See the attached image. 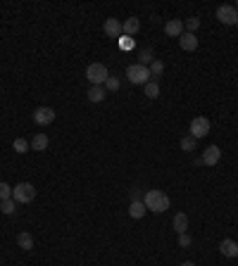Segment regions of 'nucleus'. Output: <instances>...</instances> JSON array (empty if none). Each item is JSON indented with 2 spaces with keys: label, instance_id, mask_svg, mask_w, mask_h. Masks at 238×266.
<instances>
[{
  "label": "nucleus",
  "instance_id": "1",
  "mask_svg": "<svg viewBox=\"0 0 238 266\" xmlns=\"http://www.w3.org/2000/svg\"><path fill=\"white\" fill-rule=\"evenodd\" d=\"M143 204H146L148 212L164 214L169 209V195L164 190H148L146 198H143Z\"/></svg>",
  "mask_w": 238,
  "mask_h": 266
},
{
  "label": "nucleus",
  "instance_id": "2",
  "mask_svg": "<svg viewBox=\"0 0 238 266\" xmlns=\"http://www.w3.org/2000/svg\"><path fill=\"white\" fill-rule=\"evenodd\" d=\"M126 79L131 81L133 86H146L148 81H153V76H150V69L143 65H129L126 66Z\"/></svg>",
  "mask_w": 238,
  "mask_h": 266
},
{
  "label": "nucleus",
  "instance_id": "3",
  "mask_svg": "<svg viewBox=\"0 0 238 266\" xmlns=\"http://www.w3.org/2000/svg\"><path fill=\"white\" fill-rule=\"evenodd\" d=\"M86 79L91 81V86H105V81L110 79V71L103 62H93L86 69Z\"/></svg>",
  "mask_w": 238,
  "mask_h": 266
},
{
  "label": "nucleus",
  "instance_id": "4",
  "mask_svg": "<svg viewBox=\"0 0 238 266\" xmlns=\"http://www.w3.org/2000/svg\"><path fill=\"white\" fill-rule=\"evenodd\" d=\"M34 198H36V188L31 186V183H17V186L12 188V200L17 202V204H29V202H34Z\"/></svg>",
  "mask_w": 238,
  "mask_h": 266
},
{
  "label": "nucleus",
  "instance_id": "5",
  "mask_svg": "<svg viewBox=\"0 0 238 266\" xmlns=\"http://www.w3.org/2000/svg\"><path fill=\"white\" fill-rule=\"evenodd\" d=\"M210 129H212V124L207 117H196V119L191 121V135L196 138V140H200V138H205V135H210Z\"/></svg>",
  "mask_w": 238,
  "mask_h": 266
},
{
  "label": "nucleus",
  "instance_id": "6",
  "mask_svg": "<svg viewBox=\"0 0 238 266\" xmlns=\"http://www.w3.org/2000/svg\"><path fill=\"white\" fill-rule=\"evenodd\" d=\"M217 19L226 27H236L238 24V10L234 5H219L217 7Z\"/></svg>",
  "mask_w": 238,
  "mask_h": 266
},
{
  "label": "nucleus",
  "instance_id": "7",
  "mask_svg": "<svg viewBox=\"0 0 238 266\" xmlns=\"http://www.w3.org/2000/svg\"><path fill=\"white\" fill-rule=\"evenodd\" d=\"M34 121L39 126H50L55 121V109L53 107H36L34 109Z\"/></svg>",
  "mask_w": 238,
  "mask_h": 266
},
{
  "label": "nucleus",
  "instance_id": "8",
  "mask_svg": "<svg viewBox=\"0 0 238 266\" xmlns=\"http://www.w3.org/2000/svg\"><path fill=\"white\" fill-rule=\"evenodd\" d=\"M103 31H105L107 38H119L124 31H121V22L119 19H115V17H107L105 24H103Z\"/></svg>",
  "mask_w": 238,
  "mask_h": 266
},
{
  "label": "nucleus",
  "instance_id": "9",
  "mask_svg": "<svg viewBox=\"0 0 238 266\" xmlns=\"http://www.w3.org/2000/svg\"><path fill=\"white\" fill-rule=\"evenodd\" d=\"M164 33H167L169 38H181V33H184V22H181V19H169V22L164 24Z\"/></svg>",
  "mask_w": 238,
  "mask_h": 266
},
{
  "label": "nucleus",
  "instance_id": "10",
  "mask_svg": "<svg viewBox=\"0 0 238 266\" xmlns=\"http://www.w3.org/2000/svg\"><path fill=\"white\" fill-rule=\"evenodd\" d=\"M179 45H181V50H186V53L198 50V38H196V33H188V31H184V33H181V38H179Z\"/></svg>",
  "mask_w": 238,
  "mask_h": 266
},
{
  "label": "nucleus",
  "instance_id": "11",
  "mask_svg": "<svg viewBox=\"0 0 238 266\" xmlns=\"http://www.w3.org/2000/svg\"><path fill=\"white\" fill-rule=\"evenodd\" d=\"M121 31H124V36H136L138 31H141V19L138 17H129L126 22H121Z\"/></svg>",
  "mask_w": 238,
  "mask_h": 266
},
{
  "label": "nucleus",
  "instance_id": "12",
  "mask_svg": "<svg viewBox=\"0 0 238 266\" xmlns=\"http://www.w3.org/2000/svg\"><path fill=\"white\" fill-rule=\"evenodd\" d=\"M219 160H222V150H219L217 145H210L205 152H202V162H205L207 166H214Z\"/></svg>",
  "mask_w": 238,
  "mask_h": 266
},
{
  "label": "nucleus",
  "instance_id": "13",
  "mask_svg": "<svg viewBox=\"0 0 238 266\" xmlns=\"http://www.w3.org/2000/svg\"><path fill=\"white\" fill-rule=\"evenodd\" d=\"M219 252L224 254V257H238V242L236 240H231V238H226V240H222L219 242Z\"/></svg>",
  "mask_w": 238,
  "mask_h": 266
},
{
  "label": "nucleus",
  "instance_id": "14",
  "mask_svg": "<svg viewBox=\"0 0 238 266\" xmlns=\"http://www.w3.org/2000/svg\"><path fill=\"white\" fill-rule=\"evenodd\" d=\"M172 226H174V231H176L179 235H181V233H186V231H188V216H186L184 212H179L176 216H174Z\"/></svg>",
  "mask_w": 238,
  "mask_h": 266
},
{
  "label": "nucleus",
  "instance_id": "15",
  "mask_svg": "<svg viewBox=\"0 0 238 266\" xmlns=\"http://www.w3.org/2000/svg\"><path fill=\"white\" fill-rule=\"evenodd\" d=\"M48 145H50V140H48V135H45V133H36V135H34V140H31V147H34L36 152L48 150Z\"/></svg>",
  "mask_w": 238,
  "mask_h": 266
},
{
  "label": "nucleus",
  "instance_id": "16",
  "mask_svg": "<svg viewBox=\"0 0 238 266\" xmlns=\"http://www.w3.org/2000/svg\"><path fill=\"white\" fill-rule=\"evenodd\" d=\"M17 245H19L24 252L34 250V235H31V233H27V231H22V233L17 235Z\"/></svg>",
  "mask_w": 238,
  "mask_h": 266
},
{
  "label": "nucleus",
  "instance_id": "17",
  "mask_svg": "<svg viewBox=\"0 0 238 266\" xmlns=\"http://www.w3.org/2000/svg\"><path fill=\"white\" fill-rule=\"evenodd\" d=\"M146 204H143V200H141V202H131V204H129V216H131V219H143V216H146Z\"/></svg>",
  "mask_w": 238,
  "mask_h": 266
},
{
  "label": "nucleus",
  "instance_id": "18",
  "mask_svg": "<svg viewBox=\"0 0 238 266\" xmlns=\"http://www.w3.org/2000/svg\"><path fill=\"white\" fill-rule=\"evenodd\" d=\"M105 95H107V91L103 86H91V88H88V100H91V102H103Z\"/></svg>",
  "mask_w": 238,
  "mask_h": 266
},
{
  "label": "nucleus",
  "instance_id": "19",
  "mask_svg": "<svg viewBox=\"0 0 238 266\" xmlns=\"http://www.w3.org/2000/svg\"><path fill=\"white\" fill-rule=\"evenodd\" d=\"M148 69H150V76H153V81H159V76L164 74V62H162V60H153Z\"/></svg>",
  "mask_w": 238,
  "mask_h": 266
},
{
  "label": "nucleus",
  "instance_id": "20",
  "mask_svg": "<svg viewBox=\"0 0 238 266\" xmlns=\"http://www.w3.org/2000/svg\"><path fill=\"white\" fill-rule=\"evenodd\" d=\"M143 93H146L150 100L159 98V83H158V81H148L146 86H143Z\"/></svg>",
  "mask_w": 238,
  "mask_h": 266
},
{
  "label": "nucleus",
  "instance_id": "21",
  "mask_svg": "<svg viewBox=\"0 0 238 266\" xmlns=\"http://www.w3.org/2000/svg\"><path fill=\"white\" fill-rule=\"evenodd\" d=\"M153 60H155V57H153V50H150V48H141V50H138V65L150 66Z\"/></svg>",
  "mask_w": 238,
  "mask_h": 266
},
{
  "label": "nucleus",
  "instance_id": "22",
  "mask_svg": "<svg viewBox=\"0 0 238 266\" xmlns=\"http://www.w3.org/2000/svg\"><path fill=\"white\" fill-rule=\"evenodd\" d=\"M200 29V17H188L184 22V31H188V33H196Z\"/></svg>",
  "mask_w": 238,
  "mask_h": 266
},
{
  "label": "nucleus",
  "instance_id": "23",
  "mask_svg": "<svg viewBox=\"0 0 238 266\" xmlns=\"http://www.w3.org/2000/svg\"><path fill=\"white\" fill-rule=\"evenodd\" d=\"M0 212L12 216V214L17 212V202H14V200H2V202H0Z\"/></svg>",
  "mask_w": 238,
  "mask_h": 266
},
{
  "label": "nucleus",
  "instance_id": "24",
  "mask_svg": "<svg viewBox=\"0 0 238 266\" xmlns=\"http://www.w3.org/2000/svg\"><path fill=\"white\" fill-rule=\"evenodd\" d=\"M12 147H14V152L24 155V152H29V147H31V143H29L27 138H17V140L12 143Z\"/></svg>",
  "mask_w": 238,
  "mask_h": 266
},
{
  "label": "nucleus",
  "instance_id": "25",
  "mask_svg": "<svg viewBox=\"0 0 238 266\" xmlns=\"http://www.w3.org/2000/svg\"><path fill=\"white\" fill-rule=\"evenodd\" d=\"M196 143H198V140H196L193 135H186V138H181V150H184V152H193V150H196Z\"/></svg>",
  "mask_w": 238,
  "mask_h": 266
},
{
  "label": "nucleus",
  "instance_id": "26",
  "mask_svg": "<svg viewBox=\"0 0 238 266\" xmlns=\"http://www.w3.org/2000/svg\"><path fill=\"white\" fill-rule=\"evenodd\" d=\"M2 200H12V186L5 183V181L0 183V202H2Z\"/></svg>",
  "mask_w": 238,
  "mask_h": 266
},
{
  "label": "nucleus",
  "instance_id": "27",
  "mask_svg": "<svg viewBox=\"0 0 238 266\" xmlns=\"http://www.w3.org/2000/svg\"><path fill=\"white\" fill-rule=\"evenodd\" d=\"M105 91H119V79L117 76H110V79L105 81V86H103Z\"/></svg>",
  "mask_w": 238,
  "mask_h": 266
},
{
  "label": "nucleus",
  "instance_id": "28",
  "mask_svg": "<svg viewBox=\"0 0 238 266\" xmlns=\"http://www.w3.org/2000/svg\"><path fill=\"white\" fill-rule=\"evenodd\" d=\"M119 45H121L124 50H131V48H133V38H129V36H121V38H119Z\"/></svg>",
  "mask_w": 238,
  "mask_h": 266
},
{
  "label": "nucleus",
  "instance_id": "29",
  "mask_svg": "<svg viewBox=\"0 0 238 266\" xmlns=\"http://www.w3.org/2000/svg\"><path fill=\"white\" fill-rule=\"evenodd\" d=\"M191 242H193V240H191L188 233H181V235H179V247H191Z\"/></svg>",
  "mask_w": 238,
  "mask_h": 266
},
{
  "label": "nucleus",
  "instance_id": "30",
  "mask_svg": "<svg viewBox=\"0 0 238 266\" xmlns=\"http://www.w3.org/2000/svg\"><path fill=\"white\" fill-rule=\"evenodd\" d=\"M131 202H141V190H138V188L131 190Z\"/></svg>",
  "mask_w": 238,
  "mask_h": 266
},
{
  "label": "nucleus",
  "instance_id": "31",
  "mask_svg": "<svg viewBox=\"0 0 238 266\" xmlns=\"http://www.w3.org/2000/svg\"><path fill=\"white\" fill-rule=\"evenodd\" d=\"M202 164H205V162H202V157H196V160H193V166H202Z\"/></svg>",
  "mask_w": 238,
  "mask_h": 266
},
{
  "label": "nucleus",
  "instance_id": "32",
  "mask_svg": "<svg viewBox=\"0 0 238 266\" xmlns=\"http://www.w3.org/2000/svg\"><path fill=\"white\" fill-rule=\"evenodd\" d=\"M181 266H196V262H184Z\"/></svg>",
  "mask_w": 238,
  "mask_h": 266
},
{
  "label": "nucleus",
  "instance_id": "33",
  "mask_svg": "<svg viewBox=\"0 0 238 266\" xmlns=\"http://www.w3.org/2000/svg\"><path fill=\"white\" fill-rule=\"evenodd\" d=\"M234 7H236V10H238V2H236V5H234Z\"/></svg>",
  "mask_w": 238,
  "mask_h": 266
}]
</instances>
